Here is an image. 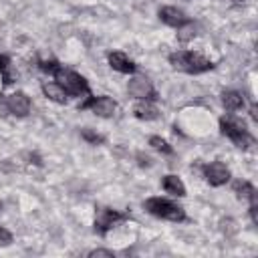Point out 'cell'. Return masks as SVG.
Wrapping results in <instances>:
<instances>
[{
  "instance_id": "cell-1",
  "label": "cell",
  "mask_w": 258,
  "mask_h": 258,
  "mask_svg": "<svg viewBox=\"0 0 258 258\" xmlns=\"http://www.w3.org/2000/svg\"><path fill=\"white\" fill-rule=\"evenodd\" d=\"M167 60L175 71L185 73V75H202L216 67L210 58H206L198 50H175L167 56Z\"/></svg>"
},
{
  "instance_id": "cell-2",
  "label": "cell",
  "mask_w": 258,
  "mask_h": 258,
  "mask_svg": "<svg viewBox=\"0 0 258 258\" xmlns=\"http://www.w3.org/2000/svg\"><path fill=\"white\" fill-rule=\"evenodd\" d=\"M143 208L147 214L159 218V220H167V222H185L187 216H185V210L175 204L173 200H167V198H161V196H153V198H147L143 202Z\"/></svg>"
},
{
  "instance_id": "cell-3",
  "label": "cell",
  "mask_w": 258,
  "mask_h": 258,
  "mask_svg": "<svg viewBox=\"0 0 258 258\" xmlns=\"http://www.w3.org/2000/svg\"><path fill=\"white\" fill-rule=\"evenodd\" d=\"M220 133L224 137H228L236 147L240 149H248L252 143H254V137L250 135V131L246 129L244 121L232 117V115H226V117H220Z\"/></svg>"
},
{
  "instance_id": "cell-4",
  "label": "cell",
  "mask_w": 258,
  "mask_h": 258,
  "mask_svg": "<svg viewBox=\"0 0 258 258\" xmlns=\"http://www.w3.org/2000/svg\"><path fill=\"white\" fill-rule=\"evenodd\" d=\"M54 81L73 97H83V95H89V83L85 77H81L79 73L71 71V69H64L62 64L54 71Z\"/></svg>"
},
{
  "instance_id": "cell-5",
  "label": "cell",
  "mask_w": 258,
  "mask_h": 258,
  "mask_svg": "<svg viewBox=\"0 0 258 258\" xmlns=\"http://www.w3.org/2000/svg\"><path fill=\"white\" fill-rule=\"evenodd\" d=\"M129 220V214L109 208V206H97L95 208V232L99 236H107L109 230H113L117 224Z\"/></svg>"
},
{
  "instance_id": "cell-6",
  "label": "cell",
  "mask_w": 258,
  "mask_h": 258,
  "mask_svg": "<svg viewBox=\"0 0 258 258\" xmlns=\"http://www.w3.org/2000/svg\"><path fill=\"white\" fill-rule=\"evenodd\" d=\"M202 173H204L206 181H208L210 185H214V187L226 185V183L230 181V177H232L228 165L222 163V161H210V163H206V165L202 167Z\"/></svg>"
},
{
  "instance_id": "cell-7",
  "label": "cell",
  "mask_w": 258,
  "mask_h": 258,
  "mask_svg": "<svg viewBox=\"0 0 258 258\" xmlns=\"http://www.w3.org/2000/svg\"><path fill=\"white\" fill-rule=\"evenodd\" d=\"M81 109H91L97 117L111 119L117 113V103L107 95H99V97H91L87 103H83Z\"/></svg>"
},
{
  "instance_id": "cell-8",
  "label": "cell",
  "mask_w": 258,
  "mask_h": 258,
  "mask_svg": "<svg viewBox=\"0 0 258 258\" xmlns=\"http://www.w3.org/2000/svg\"><path fill=\"white\" fill-rule=\"evenodd\" d=\"M127 91L135 99H147V101H155L157 99V93H155L151 81L147 77H143V75H133L129 85H127Z\"/></svg>"
},
{
  "instance_id": "cell-9",
  "label": "cell",
  "mask_w": 258,
  "mask_h": 258,
  "mask_svg": "<svg viewBox=\"0 0 258 258\" xmlns=\"http://www.w3.org/2000/svg\"><path fill=\"white\" fill-rule=\"evenodd\" d=\"M4 105L8 109V113H12L14 117H26L30 113V97L24 91H14L4 99Z\"/></svg>"
},
{
  "instance_id": "cell-10",
  "label": "cell",
  "mask_w": 258,
  "mask_h": 258,
  "mask_svg": "<svg viewBox=\"0 0 258 258\" xmlns=\"http://www.w3.org/2000/svg\"><path fill=\"white\" fill-rule=\"evenodd\" d=\"M107 60H109V67L117 73H123V75H133L137 71V64L121 50H113L107 54Z\"/></svg>"
},
{
  "instance_id": "cell-11",
  "label": "cell",
  "mask_w": 258,
  "mask_h": 258,
  "mask_svg": "<svg viewBox=\"0 0 258 258\" xmlns=\"http://www.w3.org/2000/svg\"><path fill=\"white\" fill-rule=\"evenodd\" d=\"M133 115L139 121H155L159 117V109L155 105V101H147V99H137V103L133 105Z\"/></svg>"
},
{
  "instance_id": "cell-12",
  "label": "cell",
  "mask_w": 258,
  "mask_h": 258,
  "mask_svg": "<svg viewBox=\"0 0 258 258\" xmlns=\"http://www.w3.org/2000/svg\"><path fill=\"white\" fill-rule=\"evenodd\" d=\"M159 20H161L163 24L171 26V28H177V26H181V24L187 20V16H185V12H183L181 8H177V6H163V8H159Z\"/></svg>"
},
{
  "instance_id": "cell-13",
  "label": "cell",
  "mask_w": 258,
  "mask_h": 258,
  "mask_svg": "<svg viewBox=\"0 0 258 258\" xmlns=\"http://www.w3.org/2000/svg\"><path fill=\"white\" fill-rule=\"evenodd\" d=\"M40 89H42V93H44V97H46L48 101H52V103H56V105H67V103H69V93H67L56 81H44V83L40 85Z\"/></svg>"
},
{
  "instance_id": "cell-14",
  "label": "cell",
  "mask_w": 258,
  "mask_h": 258,
  "mask_svg": "<svg viewBox=\"0 0 258 258\" xmlns=\"http://www.w3.org/2000/svg\"><path fill=\"white\" fill-rule=\"evenodd\" d=\"M161 187H163L165 194H169V196H175V198H183V196H185V185H183L181 177L175 175V173H167V175H163V179H161Z\"/></svg>"
},
{
  "instance_id": "cell-15",
  "label": "cell",
  "mask_w": 258,
  "mask_h": 258,
  "mask_svg": "<svg viewBox=\"0 0 258 258\" xmlns=\"http://www.w3.org/2000/svg\"><path fill=\"white\" fill-rule=\"evenodd\" d=\"M220 101H222L224 109H226V111H230V113H234V111H240V109L244 107V95H242V93H238V91H234V89L222 91V95H220Z\"/></svg>"
},
{
  "instance_id": "cell-16",
  "label": "cell",
  "mask_w": 258,
  "mask_h": 258,
  "mask_svg": "<svg viewBox=\"0 0 258 258\" xmlns=\"http://www.w3.org/2000/svg\"><path fill=\"white\" fill-rule=\"evenodd\" d=\"M234 194H236L238 198H242V200L258 202V191H256V187H254L250 181H246V179L234 181Z\"/></svg>"
},
{
  "instance_id": "cell-17",
  "label": "cell",
  "mask_w": 258,
  "mask_h": 258,
  "mask_svg": "<svg viewBox=\"0 0 258 258\" xmlns=\"http://www.w3.org/2000/svg\"><path fill=\"white\" fill-rule=\"evenodd\" d=\"M0 75H2L4 87L12 85V83L16 81V77H18V73H16V69H14L12 60H10V56H6V54H0Z\"/></svg>"
},
{
  "instance_id": "cell-18",
  "label": "cell",
  "mask_w": 258,
  "mask_h": 258,
  "mask_svg": "<svg viewBox=\"0 0 258 258\" xmlns=\"http://www.w3.org/2000/svg\"><path fill=\"white\" fill-rule=\"evenodd\" d=\"M196 34H198V24L191 20H185L181 26H177V40H181V42L191 40Z\"/></svg>"
},
{
  "instance_id": "cell-19",
  "label": "cell",
  "mask_w": 258,
  "mask_h": 258,
  "mask_svg": "<svg viewBox=\"0 0 258 258\" xmlns=\"http://www.w3.org/2000/svg\"><path fill=\"white\" fill-rule=\"evenodd\" d=\"M149 145H151L155 151L163 153V155H173V147H171L163 137H159V135H151V137H149Z\"/></svg>"
},
{
  "instance_id": "cell-20",
  "label": "cell",
  "mask_w": 258,
  "mask_h": 258,
  "mask_svg": "<svg viewBox=\"0 0 258 258\" xmlns=\"http://www.w3.org/2000/svg\"><path fill=\"white\" fill-rule=\"evenodd\" d=\"M81 137L87 141V143H91V145H101L103 141H105V137L101 135V133H97V131H93V129H83L81 131Z\"/></svg>"
},
{
  "instance_id": "cell-21",
  "label": "cell",
  "mask_w": 258,
  "mask_h": 258,
  "mask_svg": "<svg viewBox=\"0 0 258 258\" xmlns=\"http://www.w3.org/2000/svg\"><path fill=\"white\" fill-rule=\"evenodd\" d=\"M60 67V62L58 60H54V58H42V60H38V69L42 71V73H48V75H54V71Z\"/></svg>"
},
{
  "instance_id": "cell-22",
  "label": "cell",
  "mask_w": 258,
  "mask_h": 258,
  "mask_svg": "<svg viewBox=\"0 0 258 258\" xmlns=\"http://www.w3.org/2000/svg\"><path fill=\"white\" fill-rule=\"evenodd\" d=\"M87 256H89V258H113V256H115V252L105 250V248H95V250H91Z\"/></svg>"
},
{
  "instance_id": "cell-23",
  "label": "cell",
  "mask_w": 258,
  "mask_h": 258,
  "mask_svg": "<svg viewBox=\"0 0 258 258\" xmlns=\"http://www.w3.org/2000/svg\"><path fill=\"white\" fill-rule=\"evenodd\" d=\"M12 232L10 230H6L4 226H0V246H10L12 244Z\"/></svg>"
},
{
  "instance_id": "cell-24",
  "label": "cell",
  "mask_w": 258,
  "mask_h": 258,
  "mask_svg": "<svg viewBox=\"0 0 258 258\" xmlns=\"http://www.w3.org/2000/svg\"><path fill=\"white\" fill-rule=\"evenodd\" d=\"M248 212H250V220L254 226H258V202H248Z\"/></svg>"
},
{
  "instance_id": "cell-25",
  "label": "cell",
  "mask_w": 258,
  "mask_h": 258,
  "mask_svg": "<svg viewBox=\"0 0 258 258\" xmlns=\"http://www.w3.org/2000/svg\"><path fill=\"white\" fill-rule=\"evenodd\" d=\"M137 157H139V165H151V159H149L147 155H141V153H139Z\"/></svg>"
},
{
  "instance_id": "cell-26",
  "label": "cell",
  "mask_w": 258,
  "mask_h": 258,
  "mask_svg": "<svg viewBox=\"0 0 258 258\" xmlns=\"http://www.w3.org/2000/svg\"><path fill=\"white\" fill-rule=\"evenodd\" d=\"M256 113H258V109H256V105H252V107H250V117H252V121H258V115H256Z\"/></svg>"
},
{
  "instance_id": "cell-27",
  "label": "cell",
  "mask_w": 258,
  "mask_h": 258,
  "mask_svg": "<svg viewBox=\"0 0 258 258\" xmlns=\"http://www.w3.org/2000/svg\"><path fill=\"white\" fill-rule=\"evenodd\" d=\"M0 210H2V204H0Z\"/></svg>"
}]
</instances>
